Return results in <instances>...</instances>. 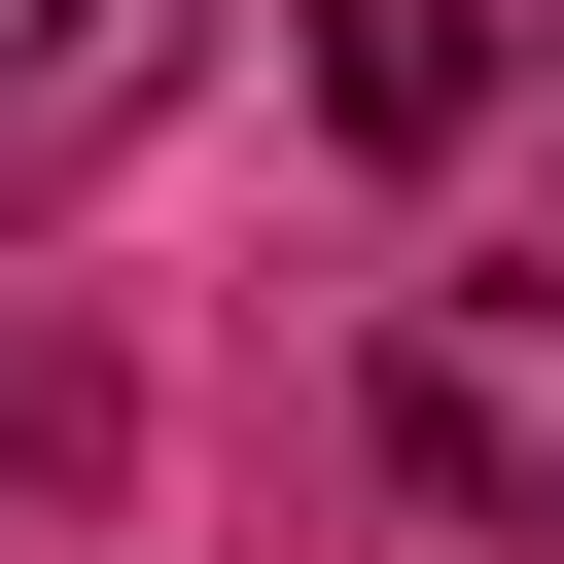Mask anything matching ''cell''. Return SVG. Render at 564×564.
Wrapping results in <instances>:
<instances>
[{
    "instance_id": "7a4b0ae2",
    "label": "cell",
    "mask_w": 564,
    "mask_h": 564,
    "mask_svg": "<svg viewBox=\"0 0 564 564\" xmlns=\"http://www.w3.org/2000/svg\"><path fill=\"white\" fill-rule=\"evenodd\" d=\"M141 106H176V0H0V176H70Z\"/></svg>"
},
{
    "instance_id": "3957f363",
    "label": "cell",
    "mask_w": 564,
    "mask_h": 564,
    "mask_svg": "<svg viewBox=\"0 0 564 564\" xmlns=\"http://www.w3.org/2000/svg\"><path fill=\"white\" fill-rule=\"evenodd\" d=\"M317 106H352V141H458V106H494V0H317Z\"/></svg>"
},
{
    "instance_id": "6da1fadb",
    "label": "cell",
    "mask_w": 564,
    "mask_h": 564,
    "mask_svg": "<svg viewBox=\"0 0 564 564\" xmlns=\"http://www.w3.org/2000/svg\"><path fill=\"white\" fill-rule=\"evenodd\" d=\"M388 494L564 529V282H388Z\"/></svg>"
}]
</instances>
